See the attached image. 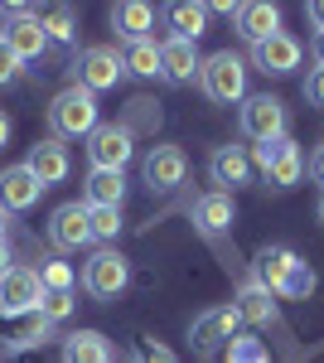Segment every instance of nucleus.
I'll return each mask as SVG.
<instances>
[{
	"label": "nucleus",
	"instance_id": "1",
	"mask_svg": "<svg viewBox=\"0 0 324 363\" xmlns=\"http://www.w3.org/2000/svg\"><path fill=\"white\" fill-rule=\"evenodd\" d=\"M102 121H97V97L87 87H63L54 102H49V131L54 140H78L92 136Z\"/></svg>",
	"mask_w": 324,
	"mask_h": 363
},
{
	"label": "nucleus",
	"instance_id": "2",
	"mask_svg": "<svg viewBox=\"0 0 324 363\" xmlns=\"http://www.w3.org/2000/svg\"><path fill=\"white\" fill-rule=\"evenodd\" d=\"M199 83L208 92V102L218 107H233V102H242L247 97V63L242 54H233V49H218L199 63Z\"/></svg>",
	"mask_w": 324,
	"mask_h": 363
},
{
	"label": "nucleus",
	"instance_id": "3",
	"mask_svg": "<svg viewBox=\"0 0 324 363\" xmlns=\"http://www.w3.org/2000/svg\"><path fill=\"white\" fill-rule=\"evenodd\" d=\"M238 126H242L247 140L267 145V140H281V136H286L291 116H286V102H281V97L257 92V97H242V107H238Z\"/></svg>",
	"mask_w": 324,
	"mask_h": 363
},
{
	"label": "nucleus",
	"instance_id": "4",
	"mask_svg": "<svg viewBox=\"0 0 324 363\" xmlns=\"http://www.w3.org/2000/svg\"><path fill=\"white\" fill-rule=\"evenodd\" d=\"M252 169L267 174L271 189H296L300 174H305V155H300V145L291 136H281V140H267V145L252 150Z\"/></svg>",
	"mask_w": 324,
	"mask_h": 363
},
{
	"label": "nucleus",
	"instance_id": "5",
	"mask_svg": "<svg viewBox=\"0 0 324 363\" xmlns=\"http://www.w3.org/2000/svg\"><path fill=\"white\" fill-rule=\"evenodd\" d=\"M233 335H242V315H238V306H213V310H203V315L189 325V344H194V354H203V359L223 354V349L233 344Z\"/></svg>",
	"mask_w": 324,
	"mask_h": 363
},
{
	"label": "nucleus",
	"instance_id": "6",
	"mask_svg": "<svg viewBox=\"0 0 324 363\" xmlns=\"http://www.w3.org/2000/svg\"><path fill=\"white\" fill-rule=\"evenodd\" d=\"M121 73H126L121 54H116L111 44H92V49H82L78 63H73V87H87V92L97 97V92H107V87L121 83Z\"/></svg>",
	"mask_w": 324,
	"mask_h": 363
},
{
	"label": "nucleus",
	"instance_id": "7",
	"mask_svg": "<svg viewBox=\"0 0 324 363\" xmlns=\"http://www.w3.org/2000/svg\"><path fill=\"white\" fill-rule=\"evenodd\" d=\"M126 281H131V262L121 257V252H92L87 257V267H82V286H87V296H97V301H116L121 291H126Z\"/></svg>",
	"mask_w": 324,
	"mask_h": 363
},
{
	"label": "nucleus",
	"instance_id": "8",
	"mask_svg": "<svg viewBox=\"0 0 324 363\" xmlns=\"http://www.w3.org/2000/svg\"><path fill=\"white\" fill-rule=\"evenodd\" d=\"M39 301H44L39 272H29V267H10V272L0 277V315H5V320H15V315H34Z\"/></svg>",
	"mask_w": 324,
	"mask_h": 363
},
{
	"label": "nucleus",
	"instance_id": "9",
	"mask_svg": "<svg viewBox=\"0 0 324 363\" xmlns=\"http://www.w3.org/2000/svg\"><path fill=\"white\" fill-rule=\"evenodd\" d=\"M87 155H92V169H121L126 174V165H131L135 155V136L126 131V126H97L92 136H87Z\"/></svg>",
	"mask_w": 324,
	"mask_h": 363
},
{
	"label": "nucleus",
	"instance_id": "10",
	"mask_svg": "<svg viewBox=\"0 0 324 363\" xmlns=\"http://www.w3.org/2000/svg\"><path fill=\"white\" fill-rule=\"evenodd\" d=\"M140 169H145L150 194H169V189H179V184H184V174H189V155H184L179 145H150Z\"/></svg>",
	"mask_w": 324,
	"mask_h": 363
},
{
	"label": "nucleus",
	"instance_id": "11",
	"mask_svg": "<svg viewBox=\"0 0 324 363\" xmlns=\"http://www.w3.org/2000/svg\"><path fill=\"white\" fill-rule=\"evenodd\" d=\"M49 242L58 252H78L92 242V233H87V203H58L54 213H49Z\"/></svg>",
	"mask_w": 324,
	"mask_h": 363
},
{
	"label": "nucleus",
	"instance_id": "12",
	"mask_svg": "<svg viewBox=\"0 0 324 363\" xmlns=\"http://www.w3.org/2000/svg\"><path fill=\"white\" fill-rule=\"evenodd\" d=\"M257 54V68L271 73V78H281V73H296L300 63H305V44H300L296 34H286V29H276L267 44H257L252 49Z\"/></svg>",
	"mask_w": 324,
	"mask_h": 363
},
{
	"label": "nucleus",
	"instance_id": "13",
	"mask_svg": "<svg viewBox=\"0 0 324 363\" xmlns=\"http://www.w3.org/2000/svg\"><path fill=\"white\" fill-rule=\"evenodd\" d=\"M39 194H44V184L34 179L29 165H5L0 169V208H5V213H25V208H34Z\"/></svg>",
	"mask_w": 324,
	"mask_h": 363
},
{
	"label": "nucleus",
	"instance_id": "14",
	"mask_svg": "<svg viewBox=\"0 0 324 363\" xmlns=\"http://www.w3.org/2000/svg\"><path fill=\"white\" fill-rule=\"evenodd\" d=\"M25 165L34 169V179L49 189V184H63V179H68L73 160H68V145L49 136V140H34V145H29V160H25Z\"/></svg>",
	"mask_w": 324,
	"mask_h": 363
},
{
	"label": "nucleus",
	"instance_id": "15",
	"mask_svg": "<svg viewBox=\"0 0 324 363\" xmlns=\"http://www.w3.org/2000/svg\"><path fill=\"white\" fill-rule=\"evenodd\" d=\"M208 174H213V184L223 194L242 189V184H252V155H247L242 145H218L213 155H208Z\"/></svg>",
	"mask_w": 324,
	"mask_h": 363
},
{
	"label": "nucleus",
	"instance_id": "16",
	"mask_svg": "<svg viewBox=\"0 0 324 363\" xmlns=\"http://www.w3.org/2000/svg\"><path fill=\"white\" fill-rule=\"evenodd\" d=\"M233 20H238V34L257 49V44H267L271 34L281 29V5H271V0H252V5H238Z\"/></svg>",
	"mask_w": 324,
	"mask_h": 363
},
{
	"label": "nucleus",
	"instance_id": "17",
	"mask_svg": "<svg viewBox=\"0 0 324 363\" xmlns=\"http://www.w3.org/2000/svg\"><path fill=\"white\" fill-rule=\"evenodd\" d=\"M0 39L10 44V54L20 58V63H29V58H39L44 49H49V34H44V25H39V15H20V20H10V25L0 29Z\"/></svg>",
	"mask_w": 324,
	"mask_h": 363
},
{
	"label": "nucleus",
	"instance_id": "18",
	"mask_svg": "<svg viewBox=\"0 0 324 363\" xmlns=\"http://www.w3.org/2000/svg\"><path fill=\"white\" fill-rule=\"evenodd\" d=\"M199 63L203 58H199V49H194L189 39H174L169 34L160 44V78H169V83H194L199 78Z\"/></svg>",
	"mask_w": 324,
	"mask_h": 363
},
{
	"label": "nucleus",
	"instance_id": "19",
	"mask_svg": "<svg viewBox=\"0 0 324 363\" xmlns=\"http://www.w3.org/2000/svg\"><path fill=\"white\" fill-rule=\"evenodd\" d=\"M194 223L203 228L208 238H218L223 228L238 223V208H233V194H223V189H213V194L194 199Z\"/></svg>",
	"mask_w": 324,
	"mask_h": 363
},
{
	"label": "nucleus",
	"instance_id": "20",
	"mask_svg": "<svg viewBox=\"0 0 324 363\" xmlns=\"http://www.w3.org/2000/svg\"><path fill=\"white\" fill-rule=\"evenodd\" d=\"M296 262H300V257L291 247H262V252H257V262H252V267H257V277H252V281H262L271 296H281V286H286V277H291Z\"/></svg>",
	"mask_w": 324,
	"mask_h": 363
},
{
	"label": "nucleus",
	"instance_id": "21",
	"mask_svg": "<svg viewBox=\"0 0 324 363\" xmlns=\"http://www.w3.org/2000/svg\"><path fill=\"white\" fill-rule=\"evenodd\" d=\"M63 363H111V344L97 330H73L63 339Z\"/></svg>",
	"mask_w": 324,
	"mask_h": 363
},
{
	"label": "nucleus",
	"instance_id": "22",
	"mask_svg": "<svg viewBox=\"0 0 324 363\" xmlns=\"http://www.w3.org/2000/svg\"><path fill=\"white\" fill-rule=\"evenodd\" d=\"M233 306H238V315H242V325H271V320H276V301H271V291L262 286V281H247Z\"/></svg>",
	"mask_w": 324,
	"mask_h": 363
},
{
	"label": "nucleus",
	"instance_id": "23",
	"mask_svg": "<svg viewBox=\"0 0 324 363\" xmlns=\"http://www.w3.org/2000/svg\"><path fill=\"white\" fill-rule=\"evenodd\" d=\"M150 25H155V10H150V5H140V0H126V5H116V10H111V29H116L126 44L145 39Z\"/></svg>",
	"mask_w": 324,
	"mask_h": 363
},
{
	"label": "nucleus",
	"instance_id": "24",
	"mask_svg": "<svg viewBox=\"0 0 324 363\" xmlns=\"http://www.w3.org/2000/svg\"><path fill=\"white\" fill-rule=\"evenodd\" d=\"M121 199H126V174H121V169H92V174H87V203H97V208H121Z\"/></svg>",
	"mask_w": 324,
	"mask_h": 363
},
{
	"label": "nucleus",
	"instance_id": "25",
	"mask_svg": "<svg viewBox=\"0 0 324 363\" xmlns=\"http://www.w3.org/2000/svg\"><path fill=\"white\" fill-rule=\"evenodd\" d=\"M169 29H174V39H189V44H199V39L208 34V5H194V0L169 5Z\"/></svg>",
	"mask_w": 324,
	"mask_h": 363
},
{
	"label": "nucleus",
	"instance_id": "26",
	"mask_svg": "<svg viewBox=\"0 0 324 363\" xmlns=\"http://www.w3.org/2000/svg\"><path fill=\"white\" fill-rule=\"evenodd\" d=\"M121 63H126V73H135V78H155L160 73V44L135 39V44L121 49Z\"/></svg>",
	"mask_w": 324,
	"mask_h": 363
},
{
	"label": "nucleus",
	"instance_id": "27",
	"mask_svg": "<svg viewBox=\"0 0 324 363\" xmlns=\"http://www.w3.org/2000/svg\"><path fill=\"white\" fill-rule=\"evenodd\" d=\"M87 233H92V242H116V233H121V208H97V203H87Z\"/></svg>",
	"mask_w": 324,
	"mask_h": 363
},
{
	"label": "nucleus",
	"instance_id": "28",
	"mask_svg": "<svg viewBox=\"0 0 324 363\" xmlns=\"http://www.w3.org/2000/svg\"><path fill=\"white\" fill-rule=\"evenodd\" d=\"M39 25H44V34H49V39H58V44H73V39H78V15H73L68 5H54Z\"/></svg>",
	"mask_w": 324,
	"mask_h": 363
},
{
	"label": "nucleus",
	"instance_id": "29",
	"mask_svg": "<svg viewBox=\"0 0 324 363\" xmlns=\"http://www.w3.org/2000/svg\"><path fill=\"white\" fill-rule=\"evenodd\" d=\"M281 296H286V301H310V296H315V267H310V262H296L291 277H286V286H281Z\"/></svg>",
	"mask_w": 324,
	"mask_h": 363
},
{
	"label": "nucleus",
	"instance_id": "30",
	"mask_svg": "<svg viewBox=\"0 0 324 363\" xmlns=\"http://www.w3.org/2000/svg\"><path fill=\"white\" fill-rule=\"evenodd\" d=\"M121 126H126L131 136H135V131H155V126H160V107H155L150 97H135V102H131V116H126Z\"/></svg>",
	"mask_w": 324,
	"mask_h": 363
},
{
	"label": "nucleus",
	"instance_id": "31",
	"mask_svg": "<svg viewBox=\"0 0 324 363\" xmlns=\"http://www.w3.org/2000/svg\"><path fill=\"white\" fill-rule=\"evenodd\" d=\"M34 315H44L49 325L68 320V315H73V291H44V301H39V310H34Z\"/></svg>",
	"mask_w": 324,
	"mask_h": 363
},
{
	"label": "nucleus",
	"instance_id": "32",
	"mask_svg": "<svg viewBox=\"0 0 324 363\" xmlns=\"http://www.w3.org/2000/svg\"><path fill=\"white\" fill-rule=\"evenodd\" d=\"M223 354H228V363H262L267 359L262 339H252V335H233V344H228Z\"/></svg>",
	"mask_w": 324,
	"mask_h": 363
},
{
	"label": "nucleus",
	"instance_id": "33",
	"mask_svg": "<svg viewBox=\"0 0 324 363\" xmlns=\"http://www.w3.org/2000/svg\"><path fill=\"white\" fill-rule=\"evenodd\" d=\"M39 286L44 291H73V267L68 262H44L39 267Z\"/></svg>",
	"mask_w": 324,
	"mask_h": 363
},
{
	"label": "nucleus",
	"instance_id": "34",
	"mask_svg": "<svg viewBox=\"0 0 324 363\" xmlns=\"http://www.w3.org/2000/svg\"><path fill=\"white\" fill-rule=\"evenodd\" d=\"M49 335H54V325H49L44 315H34V325L15 335V349H34V344H44V339H49Z\"/></svg>",
	"mask_w": 324,
	"mask_h": 363
},
{
	"label": "nucleus",
	"instance_id": "35",
	"mask_svg": "<svg viewBox=\"0 0 324 363\" xmlns=\"http://www.w3.org/2000/svg\"><path fill=\"white\" fill-rule=\"evenodd\" d=\"M305 102H310V107H324V63H315V68L305 73Z\"/></svg>",
	"mask_w": 324,
	"mask_h": 363
},
{
	"label": "nucleus",
	"instance_id": "36",
	"mask_svg": "<svg viewBox=\"0 0 324 363\" xmlns=\"http://www.w3.org/2000/svg\"><path fill=\"white\" fill-rule=\"evenodd\" d=\"M20 68H25V63L10 54V44L0 39V87H10V83H15V78H20Z\"/></svg>",
	"mask_w": 324,
	"mask_h": 363
},
{
	"label": "nucleus",
	"instance_id": "37",
	"mask_svg": "<svg viewBox=\"0 0 324 363\" xmlns=\"http://www.w3.org/2000/svg\"><path fill=\"white\" fill-rule=\"evenodd\" d=\"M140 363H179V359H174L164 344H145V349H140Z\"/></svg>",
	"mask_w": 324,
	"mask_h": 363
},
{
	"label": "nucleus",
	"instance_id": "38",
	"mask_svg": "<svg viewBox=\"0 0 324 363\" xmlns=\"http://www.w3.org/2000/svg\"><path fill=\"white\" fill-rule=\"evenodd\" d=\"M310 174H315V184H324V140L315 145V155H310Z\"/></svg>",
	"mask_w": 324,
	"mask_h": 363
},
{
	"label": "nucleus",
	"instance_id": "39",
	"mask_svg": "<svg viewBox=\"0 0 324 363\" xmlns=\"http://www.w3.org/2000/svg\"><path fill=\"white\" fill-rule=\"evenodd\" d=\"M305 15H310V20L324 29V0H310V5H305Z\"/></svg>",
	"mask_w": 324,
	"mask_h": 363
},
{
	"label": "nucleus",
	"instance_id": "40",
	"mask_svg": "<svg viewBox=\"0 0 324 363\" xmlns=\"http://www.w3.org/2000/svg\"><path fill=\"white\" fill-rule=\"evenodd\" d=\"M5 140H10V116L0 112V150H5Z\"/></svg>",
	"mask_w": 324,
	"mask_h": 363
},
{
	"label": "nucleus",
	"instance_id": "41",
	"mask_svg": "<svg viewBox=\"0 0 324 363\" xmlns=\"http://www.w3.org/2000/svg\"><path fill=\"white\" fill-rule=\"evenodd\" d=\"M5 272H10V247L0 242V277H5Z\"/></svg>",
	"mask_w": 324,
	"mask_h": 363
},
{
	"label": "nucleus",
	"instance_id": "42",
	"mask_svg": "<svg viewBox=\"0 0 324 363\" xmlns=\"http://www.w3.org/2000/svg\"><path fill=\"white\" fill-rule=\"evenodd\" d=\"M315 58H320V63H324V29H320V34H315Z\"/></svg>",
	"mask_w": 324,
	"mask_h": 363
},
{
	"label": "nucleus",
	"instance_id": "43",
	"mask_svg": "<svg viewBox=\"0 0 324 363\" xmlns=\"http://www.w3.org/2000/svg\"><path fill=\"white\" fill-rule=\"evenodd\" d=\"M5 228H10V213L0 208V242H5Z\"/></svg>",
	"mask_w": 324,
	"mask_h": 363
},
{
	"label": "nucleus",
	"instance_id": "44",
	"mask_svg": "<svg viewBox=\"0 0 324 363\" xmlns=\"http://www.w3.org/2000/svg\"><path fill=\"white\" fill-rule=\"evenodd\" d=\"M320 223H324V199H320Z\"/></svg>",
	"mask_w": 324,
	"mask_h": 363
},
{
	"label": "nucleus",
	"instance_id": "45",
	"mask_svg": "<svg viewBox=\"0 0 324 363\" xmlns=\"http://www.w3.org/2000/svg\"><path fill=\"white\" fill-rule=\"evenodd\" d=\"M262 363H271V359H262Z\"/></svg>",
	"mask_w": 324,
	"mask_h": 363
}]
</instances>
